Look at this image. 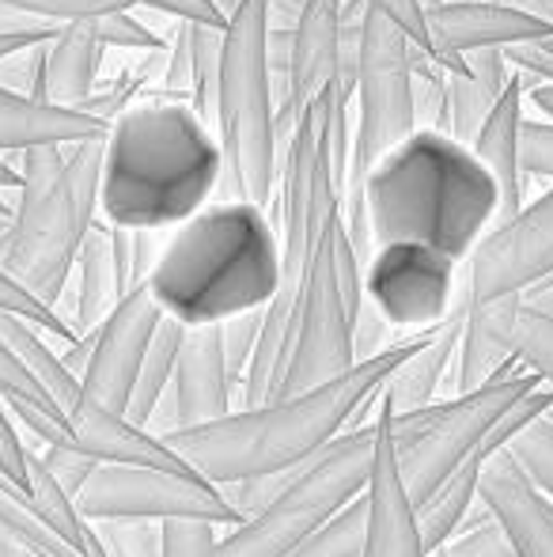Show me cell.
<instances>
[{
	"instance_id": "1",
	"label": "cell",
	"mask_w": 553,
	"mask_h": 557,
	"mask_svg": "<svg viewBox=\"0 0 553 557\" xmlns=\"http://www.w3.org/2000/svg\"><path fill=\"white\" fill-rule=\"evenodd\" d=\"M341 224L361 270L384 243H417L463 265L497 224V183L470 145L417 125L379 156L361 201L341 209Z\"/></svg>"
},
{
	"instance_id": "2",
	"label": "cell",
	"mask_w": 553,
	"mask_h": 557,
	"mask_svg": "<svg viewBox=\"0 0 553 557\" xmlns=\"http://www.w3.org/2000/svg\"><path fill=\"white\" fill-rule=\"evenodd\" d=\"M432 334L417 331L376 357L356 360L349 372L334 375V380L318 383V387L296 391L285 398H269L259 406H243L236 413H224L216 421L193 429H175V433L160 436L193 474L209 478L216 485L243 482L254 474H277V470L300 467L307 455H315L326 441L349 425L356 406L384 387V380L417 349L425 337Z\"/></svg>"
},
{
	"instance_id": "3",
	"label": "cell",
	"mask_w": 553,
	"mask_h": 557,
	"mask_svg": "<svg viewBox=\"0 0 553 557\" xmlns=\"http://www.w3.org/2000/svg\"><path fill=\"white\" fill-rule=\"evenodd\" d=\"M221 145L190 99L155 96L111 117L99 168V216L114 227L183 224L213 201Z\"/></svg>"
},
{
	"instance_id": "4",
	"label": "cell",
	"mask_w": 553,
	"mask_h": 557,
	"mask_svg": "<svg viewBox=\"0 0 553 557\" xmlns=\"http://www.w3.org/2000/svg\"><path fill=\"white\" fill-rule=\"evenodd\" d=\"M277 277L280 247L266 209L213 198L171 227L144 285L163 315L183 326H216L266 308Z\"/></svg>"
},
{
	"instance_id": "5",
	"label": "cell",
	"mask_w": 553,
	"mask_h": 557,
	"mask_svg": "<svg viewBox=\"0 0 553 557\" xmlns=\"http://www.w3.org/2000/svg\"><path fill=\"white\" fill-rule=\"evenodd\" d=\"M274 227L280 247V277L274 300L262 311L259 349L243 375V406L269 403L277 391L280 368L288 357L296 304H300L303 281L315 262V250L323 243L326 221L341 209V186L334 178V133H330V84L318 91L300 114L288 148L277 168L274 190Z\"/></svg>"
},
{
	"instance_id": "6",
	"label": "cell",
	"mask_w": 553,
	"mask_h": 557,
	"mask_svg": "<svg viewBox=\"0 0 553 557\" xmlns=\"http://www.w3.org/2000/svg\"><path fill=\"white\" fill-rule=\"evenodd\" d=\"M103 137L20 152L23 168L0 270L53 311L61 308L84 235L99 221Z\"/></svg>"
},
{
	"instance_id": "7",
	"label": "cell",
	"mask_w": 553,
	"mask_h": 557,
	"mask_svg": "<svg viewBox=\"0 0 553 557\" xmlns=\"http://www.w3.org/2000/svg\"><path fill=\"white\" fill-rule=\"evenodd\" d=\"M266 0H239L224 27L213 133L221 145V183L213 198L266 209L277 190V107L266 61Z\"/></svg>"
},
{
	"instance_id": "8",
	"label": "cell",
	"mask_w": 553,
	"mask_h": 557,
	"mask_svg": "<svg viewBox=\"0 0 553 557\" xmlns=\"http://www.w3.org/2000/svg\"><path fill=\"white\" fill-rule=\"evenodd\" d=\"M376 441V421L341 429L334 441L288 470L285 485L262 512L221 535L216 557H285L303 535H311L318 523H326L338 508L368 490Z\"/></svg>"
},
{
	"instance_id": "9",
	"label": "cell",
	"mask_w": 553,
	"mask_h": 557,
	"mask_svg": "<svg viewBox=\"0 0 553 557\" xmlns=\"http://www.w3.org/2000/svg\"><path fill=\"white\" fill-rule=\"evenodd\" d=\"M364 300V277L356 250L341 224V209L326 221L323 243L303 281L300 304H296L288 357L280 368L274 398L296 395V391L318 387L334 375L356 364L353 352V319Z\"/></svg>"
},
{
	"instance_id": "10",
	"label": "cell",
	"mask_w": 553,
	"mask_h": 557,
	"mask_svg": "<svg viewBox=\"0 0 553 557\" xmlns=\"http://www.w3.org/2000/svg\"><path fill=\"white\" fill-rule=\"evenodd\" d=\"M542 375L531 364H519L512 375L493 383H481L474 391L448 398V403H428L410 413H387L399 455V474L414 508L432 497V490L455 470V462L470 451V444L508 410L527 391L542 387Z\"/></svg>"
},
{
	"instance_id": "11",
	"label": "cell",
	"mask_w": 553,
	"mask_h": 557,
	"mask_svg": "<svg viewBox=\"0 0 553 557\" xmlns=\"http://www.w3.org/2000/svg\"><path fill=\"white\" fill-rule=\"evenodd\" d=\"M356 129L349 140V171L341 209L356 206L364 178L387 148L417 129L414 114V69H410V38L376 8L361 15V73H356Z\"/></svg>"
},
{
	"instance_id": "12",
	"label": "cell",
	"mask_w": 553,
	"mask_h": 557,
	"mask_svg": "<svg viewBox=\"0 0 553 557\" xmlns=\"http://www.w3.org/2000/svg\"><path fill=\"white\" fill-rule=\"evenodd\" d=\"M84 520H171L198 516L221 528L243 523L224 485L193 474L190 467H148V462H96L76 493Z\"/></svg>"
},
{
	"instance_id": "13",
	"label": "cell",
	"mask_w": 553,
	"mask_h": 557,
	"mask_svg": "<svg viewBox=\"0 0 553 557\" xmlns=\"http://www.w3.org/2000/svg\"><path fill=\"white\" fill-rule=\"evenodd\" d=\"M463 265L417 243H384L364 262V296L402 334L443 323L455 304V281Z\"/></svg>"
},
{
	"instance_id": "14",
	"label": "cell",
	"mask_w": 553,
	"mask_h": 557,
	"mask_svg": "<svg viewBox=\"0 0 553 557\" xmlns=\"http://www.w3.org/2000/svg\"><path fill=\"white\" fill-rule=\"evenodd\" d=\"M463 265L470 304L527 293L553 277V186L516 216L489 227Z\"/></svg>"
},
{
	"instance_id": "15",
	"label": "cell",
	"mask_w": 553,
	"mask_h": 557,
	"mask_svg": "<svg viewBox=\"0 0 553 557\" xmlns=\"http://www.w3.org/2000/svg\"><path fill=\"white\" fill-rule=\"evenodd\" d=\"M231 391L236 383L228 380V364H224L221 326H186L171 383L144 429L152 436H167L175 429L224 418L231 413Z\"/></svg>"
},
{
	"instance_id": "16",
	"label": "cell",
	"mask_w": 553,
	"mask_h": 557,
	"mask_svg": "<svg viewBox=\"0 0 553 557\" xmlns=\"http://www.w3.org/2000/svg\"><path fill=\"white\" fill-rule=\"evenodd\" d=\"M546 410H553V387H550V383H542V387L527 391L524 398H516V403H512L508 410H504L501 418H497L493 425H489L486 433L470 444V451L455 462V470H451V474L436 485L432 497L417 508L420 539H425L428 554L440 550V546L455 535V528H458V520L466 516V508L478 500V482H481V470H486V462L493 459L497 451H504L519 429L531 425V421L542 418Z\"/></svg>"
},
{
	"instance_id": "17",
	"label": "cell",
	"mask_w": 553,
	"mask_h": 557,
	"mask_svg": "<svg viewBox=\"0 0 553 557\" xmlns=\"http://www.w3.org/2000/svg\"><path fill=\"white\" fill-rule=\"evenodd\" d=\"M160 319H163V311L155 308L148 285H137V288H129V293L114 304L111 315L91 331V352L80 372V387L88 391L96 403L126 413L134 375H137L140 360H144V349H148V342H152Z\"/></svg>"
},
{
	"instance_id": "18",
	"label": "cell",
	"mask_w": 553,
	"mask_h": 557,
	"mask_svg": "<svg viewBox=\"0 0 553 557\" xmlns=\"http://www.w3.org/2000/svg\"><path fill=\"white\" fill-rule=\"evenodd\" d=\"M428 42L432 58L448 73H463L466 53L486 50V46H516V42H539L553 35V23L542 15H531L524 8H512L504 0L481 4V0H443V4L425 12Z\"/></svg>"
},
{
	"instance_id": "19",
	"label": "cell",
	"mask_w": 553,
	"mask_h": 557,
	"mask_svg": "<svg viewBox=\"0 0 553 557\" xmlns=\"http://www.w3.org/2000/svg\"><path fill=\"white\" fill-rule=\"evenodd\" d=\"M376 459H372L368 478V528H364L361 557H428L425 539H420L417 508L406 493V482L399 474V455H394V436L387 413H376Z\"/></svg>"
},
{
	"instance_id": "20",
	"label": "cell",
	"mask_w": 553,
	"mask_h": 557,
	"mask_svg": "<svg viewBox=\"0 0 553 557\" xmlns=\"http://www.w3.org/2000/svg\"><path fill=\"white\" fill-rule=\"evenodd\" d=\"M341 0H307L292 27V61H288V96L277 107V156H285L300 114L318 91L330 84L334 58H338Z\"/></svg>"
},
{
	"instance_id": "21",
	"label": "cell",
	"mask_w": 553,
	"mask_h": 557,
	"mask_svg": "<svg viewBox=\"0 0 553 557\" xmlns=\"http://www.w3.org/2000/svg\"><path fill=\"white\" fill-rule=\"evenodd\" d=\"M478 497L501 516L519 557H553V500L524 474L508 447L486 462Z\"/></svg>"
},
{
	"instance_id": "22",
	"label": "cell",
	"mask_w": 553,
	"mask_h": 557,
	"mask_svg": "<svg viewBox=\"0 0 553 557\" xmlns=\"http://www.w3.org/2000/svg\"><path fill=\"white\" fill-rule=\"evenodd\" d=\"M524 296H497V300L470 304L463 319V334H458L455 352V395L474 391L481 383H493L512 375L524 357L516 352V311Z\"/></svg>"
},
{
	"instance_id": "23",
	"label": "cell",
	"mask_w": 553,
	"mask_h": 557,
	"mask_svg": "<svg viewBox=\"0 0 553 557\" xmlns=\"http://www.w3.org/2000/svg\"><path fill=\"white\" fill-rule=\"evenodd\" d=\"M103 50L106 46L99 42L91 20L61 23L42 42V61H38V81L30 99L84 111V103L96 96V76L99 65H103Z\"/></svg>"
},
{
	"instance_id": "24",
	"label": "cell",
	"mask_w": 553,
	"mask_h": 557,
	"mask_svg": "<svg viewBox=\"0 0 553 557\" xmlns=\"http://www.w3.org/2000/svg\"><path fill=\"white\" fill-rule=\"evenodd\" d=\"M519 117H524V73L512 69L508 84H504V91L497 96L493 111L486 114L481 129L474 133V140H470L474 156H478L481 168H486L497 183V224H504L508 216H516L519 209H524V175H519V160H516Z\"/></svg>"
},
{
	"instance_id": "25",
	"label": "cell",
	"mask_w": 553,
	"mask_h": 557,
	"mask_svg": "<svg viewBox=\"0 0 553 557\" xmlns=\"http://www.w3.org/2000/svg\"><path fill=\"white\" fill-rule=\"evenodd\" d=\"M106 125L111 122L99 114L38 103V99L0 84V156L35 145H76V140L103 137Z\"/></svg>"
},
{
	"instance_id": "26",
	"label": "cell",
	"mask_w": 553,
	"mask_h": 557,
	"mask_svg": "<svg viewBox=\"0 0 553 557\" xmlns=\"http://www.w3.org/2000/svg\"><path fill=\"white\" fill-rule=\"evenodd\" d=\"M512 76L508 53L504 46H486V50L466 53L463 73H448V99H443V114L436 129L451 133L455 140L470 145L474 133L481 129L486 114L493 111L497 96L504 91Z\"/></svg>"
},
{
	"instance_id": "27",
	"label": "cell",
	"mask_w": 553,
	"mask_h": 557,
	"mask_svg": "<svg viewBox=\"0 0 553 557\" xmlns=\"http://www.w3.org/2000/svg\"><path fill=\"white\" fill-rule=\"evenodd\" d=\"M76 296H73V323L76 334H88L103 323L114 311V304L122 300V281L114 270V247H111V224L99 216L91 224V232L84 235L80 255H76Z\"/></svg>"
},
{
	"instance_id": "28",
	"label": "cell",
	"mask_w": 553,
	"mask_h": 557,
	"mask_svg": "<svg viewBox=\"0 0 553 557\" xmlns=\"http://www.w3.org/2000/svg\"><path fill=\"white\" fill-rule=\"evenodd\" d=\"M186 326L178 319L163 315L160 326H155L152 342L144 349V360H140L137 375H134V391H129V403H126V418L134 425L144 429L152 410L160 406L163 391L171 383V372H175V357H178V342H183Z\"/></svg>"
},
{
	"instance_id": "29",
	"label": "cell",
	"mask_w": 553,
	"mask_h": 557,
	"mask_svg": "<svg viewBox=\"0 0 553 557\" xmlns=\"http://www.w3.org/2000/svg\"><path fill=\"white\" fill-rule=\"evenodd\" d=\"M364 528H368V497L361 493L311 535H303L285 557H361Z\"/></svg>"
},
{
	"instance_id": "30",
	"label": "cell",
	"mask_w": 553,
	"mask_h": 557,
	"mask_svg": "<svg viewBox=\"0 0 553 557\" xmlns=\"http://www.w3.org/2000/svg\"><path fill=\"white\" fill-rule=\"evenodd\" d=\"M432 554H440V557H519L508 539V531H504L501 516H497L481 497L466 508L455 535Z\"/></svg>"
},
{
	"instance_id": "31",
	"label": "cell",
	"mask_w": 553,
	"mask_h": 557,
	"mask_svg": "<svg viewBox=\"0 0 553 557\" xmlns=\"http://www.w3.org/2000/svg\"><path fill=\"white\" fill-rule=\"evenodd\" d=\"M111 247H114V270H118L122 293L144 285L152 273L155 258H160V232L152 227H114L111 224Z\"/></svg>"
},
{
	"instance_id": "32",
	"label": "cell",
	"mask_w": 553,
	"mask_h": 557,
	"mask_svg": "<svg viewBox=\"0 0 553 557\" xmlns=\"http://www.w3.org/2000/svg\"><path fill=\"white\" fill-rule=\"evenodd\" d=\"M163 520H91L106 557H163Z\"/></svg>"
},
{
	"instance_id": "33",
	"label": "cell",
	"mask_w": 553,
	"mask_h": 557,
	"mask_svg": "<svg viewBox=\"0 0 553 557\" xmlns=\"http://www.w3.org/2000/svg\"><path fill=\"white\" fill-rule=\"evenodd\" d=\"M508 451H512V459L524 467V474L553 500V421H550V413H542V418H535L531 425L519 429V433L508 441Z\"/></svg>"
},
{
	"instance_id": "34",
	"label": "cell",
	"mask_w": 553,
	"mask_h": 557,
	"mask_svg": "<svg viewBox=\"0 0 553 557\" xmlns=\"http://www.w3.org/2000/svg\"><path fill=\"white\" fill-rule=\"evenodd\" d=\"M262 311H266V308L243 311V315H231V319H224V323H216V326H221V345H224V364H228V380L236 383V391L243 387V375H247V368H251L254 349H259Z\"/></svg>"
},
{
	"instance_id": "35",
	"label": "cell",
	"mask_w": 553,
	"mask_h": 557,
	"mask_svg": "<svg viewBox=\"0 0 553 557\" xmlns=\"http://www.w3.org/2000/svg\"><path fill=\"white\" fill-rule=\"evenodd\" d=\"M516 352L524 357V364H531L535 372L553 387V315L519 304L516 311Z\"/></svg>"
},
{
	"instance_id": "36",
	"label": "cell",
	"mask_w": 553,
	"mask_h": 557,
	"mask_svg": "<svg viewBox=\"0 0 553 557\" xmlns=\"http://www.w3.org/2000/svg\"><path fill=\"white\" fill-rule=\"evenodd\" d=\"M163 528V557H216L221 523L198 516H171Z\"/></svg>"
},
{
	"instance_id": "37",
	"label": "cell",
	"mask_w": 553,
	"mask_h": 557,
	"mask_svg": "<svg viewBox=\"0 0 553 557\" xmlns=\"http://www.w3.org/2000/svg\"><path fill=\"white\" fill-rule=\"evenodd\" d=\"M516 160L524 178H553V122L519 117Z\"/></svg>"
},
{
	"instance_id": "38",
	"label": "cell",
	"mask_w": 553,
	"mask_h": 557,
	"mask_svg": "<svg viewBox=\"0 0 553 557\" xmlns=\"http://www.w3.org/2000/svg\"><path fill=\"white\" fill-rule=\"evenodd\" d=\"M0 311H15V315H27L35 326H42L50 337H61V342H73L76 331L65 323V319L58 315L53 308H46L42 300H35V296L27 293L23 285H15L12 277H8L4 270H0Z\"/></svg>"
},
{
	"instance_id": "39",
	"label": "cell",
	"mask_w": 553,
	"mask_h": 557,
	"mask_svg": "<svg viewBox=\"0 0 553 557\" xmlns=\"http://www.w3.org/2000/svg\"><path fill=\"white\" fill-rule=\"evenodd\" d=\"M91 23H96V35L106 50L111 46H118V50H163V38L148 23H140L137 15H129V8L126 12L96 15Z\"/></svg>"
},
{
	"instance_id": "40",
	"label": "cell",
	"mask_w": 553,
	"mask_h": 557,
	"mask_svg": "<svg viewBox=\"0 0 553 557\" xmlns=\"http://www.w3.org/2000/svg\"><path fill=\"white\" fill-rule=\"evenodd\" d=\"M38 459L46 462V470L53 474V482H58L73 500H76V493L84 490V482H88L91 470H96V462H99V459H91V455L76 451V447H65V444H42Z\"/></svg>"
},
{
	"instance_id": "41",
	"label": "cell",
	"mask_w": 553,
	"mask_h": 557,
	"mask_svg": "<svg viewBox=\"0 0 553 557\" xmlns=\"http://www.w3.org/2000/svg\"><path fill=\"white\" fill-rule=\"evenodd\" d=\"M0 398H23V403H35V406H42V410L58 413V406L46 398V391L38 387L35 375L20 364V357L8 349L4 337H0ZM58 418H61V413H58Z\"/></svg>"
},
{
	"instance_id": "42",
	"label": "cell",
	"mask_w": 553,
	"mask_h": 557,
	"mask_svg": "<svg viewBox=\"0 0 553 557\" xmlns=\"http://www.w3.org/2000/svg\"><path fill=\"white\" fill-rule=\"evenodd\" d=\"M163 96H178V99L193 96V35H190V23L183 20H178L167 69H163Z\"/></svg>"
},
{
	"instance_id": "43",
	"label": "cell",
	"mask_w": 553,
	"mask_h": 557,
	"mask_svg": "<svg viewBox=\"0 0 553 557\" xmlns=\"http://www.w3.org/2000/svg\"><path fill=\"white\" fill-rule=\"evenodd\" d=\"M391 331H394V326L387 323V319L379 315L376 304L364 296L361 308H356V319H353V352H356V360L376 357L379 349H387L391 342H399V337H391ZM402 337H406V334H402Z\"/></svg>"
},
{
	"instance_id": "44",
	"label": "cell",
	"mask_w": 553,
	"mask_h": 557,
	"mask_svg": "<svg viewBox=\"0 0 553 557\" xmlns=\"http://www.w3.org/2000/svg\"><path fill=\"white\" fill-rule=\"evenodd\" d=\"M368 8L384 12L391 23H399V30L417 46V50L432 53V42H428V27H425V12H420L417 0H364Z\"/></svg>"
},
{
	"instance_id": "45",
	"label": "cell",
	"mask_w": 553,
	"mask_h": 557,
	"mask_svg": "<svg viewBox=\"0 0 553 557\" xmlns=\"http://www.w3.org/2000/svg\"><path fill=\"white\" fill-rule=\"evenodd\" d=\"M0 474L27 493V444L15 433L12 418H8V406H0Z\"/></svg>"
},
{
	"instance_id": "46",
	"label": "cell",
	"mask_w": 553,
	"mask_h": 557,
	"mask_svg": "<svg viewBox=\"0 0 553 557\" xmlns=\"http://www.w3.org/2000/svg\"><path fill=\"white\" fill-rule=\"evenodd\" d=\"M137 8H148V12H163L171 20L183 23H209V27H228V15L213 4V0H140Z\"/></svg>"
},
{
	"instance_id": "47",
	"label": "cell",
	"mask_w": 553,
	"mask_h": 557,
	"mask_svg": "<svg viewBox=\"0 0 553 557\" xmlns=\"http://www.w3.org/2000/svg\"><path fill=\"white\" fill-rule=\"evenodd\" d=\"M504 53H508L512 69H524V73H531V76H539V81L553 84V58L542 50L539 42H516V46H508Z\"/></svg>"
},
{
	"instance_id": "48",
	"label": "cell",
	"mask_w": 553,
	"mask_h": 557,
	"mask_svg": "<svg viewBox=\"0 0 553 557\" xmlns=\"http://www.w3.org/2000/svg\"><path fill=\"white\" fill-rule=\"evenodd\" d=\"M303 4H307V0H266L269 27H296V20H300Z\"/></svg>"
},
{
	"instance_id": "49",
	"label": "cell",
	"mask_w": 553,
	"mask_h": 557,
	"mask_svg": "<svg viewBox=\"0 0 553 557\" xmlns=\"http://www.w3.org/2000/svg\"><path fill=\"white\" fill-rule=\"evenodd\" d=\"M58 27H35V30H12V35H0V58H8V53L23 50V46H35L42 42V38H50Z\"/></svg>"
},
{
	"instance_id": "50",
	"label": "cell",
	"mask_w": 553,
	"mask_h": 557,
	"mask_svg": "<svg viewBox=\"0 0 553 557\" xmlns=\"http://www.w3.org/2000/svg\"><path fill=\"white\" fill-rule=\"evenodd\" d=\"M35 27H53V23H38V20L15 12L12 4H4V0H0V35H12V30H35Z\"/></svg>"
},
{
	"instance_id": "51",
	"label": "cell",
	"mask_w": 553,
	"mask_h": 557,
	"mask_svg": "<svg viewBox=\"0 0 553 557\" xmlns=\"http://www.w3.org/2000/svg\"><path fill=\"white\" fill-rule=\"evenodd\" d=\"M519 296H524L527 308L542 311V315H553V277L550 281H539V285H531L527 293H519Z\"/></svg>"
},
{
	"instance_id": "52",
	"label": "cell",
	"mask_w": 553,
	"mask_h": 557,
	"mask_svg": "<svg viewBox=\"0 0 553 557\" xmlns=\"http://www.w3.org/2000/svg\"><path fill=\"white\" fill-rule=\"evenodd\" d=\"M524 96L531 99V103L539 107V111L553 122V84H550V81H535L531 88L524 91Z\"/></svg>"
},
{
	"instance_id": "53",
	"label": "cell",
	"mask_w": 553,
	"mask_h": 557,
	"mask_svg": "<svg viewBox=\"0 0 553 557\" xmlns=\"http://www.w3.org/2000/svg\"><path fill=\"white\" fill-rule=\"evenodd\" d=\"M504 4H512V8H524V12L542 15V20H550V23H553V0H504Z\"/></svg>"
},
{
	"instance_id": "54",
	"label": "cell",
	"mask_w": 553,
	"mask_h": 557,
	"mask_svg": "<svg viewBox=\"0 0 553 557\" xmlns=\"http://www.w3.org/2000/svg\"><path fill=\"white\" fill-rule=\"evenodd\" d=\"M15 186H20V171L0 156V190H15Z\"/></svg>"
},
{
	"instance_id": "55",
	"label": "cell",
	"mask_w": 553,
	"mask_h": 557,
	"mask_svg": "<svg viewBox=\"0 0 553 557\" xmlns=\"http://www.w3.org/2000/svg\"><path fill=\"white\" fill-rule=\"evenodd\" d=\"M0 543H4V557H42V554H35V550H27V546H20V543H12V539H4V535H0Z\"/></svg>"
},
{
	"instance_id": "56",
	"label": "cell",
	"mask_w": 553,
	"mask_h": 557,
	"mask_svg": "<svg viewBox=\"0 0 553 557\" xmlns=\"http://www.w3.org/2000/svg\"><path fill=\"white\" fill-rule=\"evenodd\" d=\"M213 4L221 8V12H224V15H228V20H231V12H236V8H239V0H213Z\"/></svg>"
},
{
	"instance_id": "57",
	"label": "cell",
	"mask_w": 553,
	"mask_h": 557,
	"mask_svg": "<svg viewBox=\"0 0 553 557\" xmlns=\"http://www.w3.org/2000/svg\"><path fill=\"white\" fill-rule=\"evenodd\" d=\"M539 46H542V50H546V53H550V58H553V35H546V38H539Z\"/></svg>"
},
{
	"instance_id": "58",
	"label": "cell",
	"mask_w": 553,
	"mask_h": 557,
	"mask_svg": "<svg viewBox=\"0 0 553 557\" xmlns=\"http://www.w3.org/2000/svg\"><path fill=\"white\" fill-rule=\"evenodd\" d=\"M420 4V12H428V8H436V4H443V0H417Z\"/></svg>"
},
{
	"instance_id": "59",
	"label": "cell",
	"mask_w": 553,
	"mask_h": 557,
	"mask_svg": "<svg viewBox=\"0 0 553 557\" xmlns=\"http://www.w3.org/2000/svg\"><path fill=\"white\" fill-rule=\"evenodd\" d=\"M0 216H12V206H8L4 198H0Z\"/></svg>"
},
{
	"instance_id": "60",
	"label": "cell",
	"mask_w": 553,
	"mask_h": 557,
	"mask_svg": "<svg viewBox=\"0 0 553 557\" xmlns=\"http://www.w3.org/2000/svg\"><path fill=\"white\" fill-rule=\"evenodd\" d=\"M481 4H497V0H481Z\"/></svg>"
},
{
	"instance_id": "61",
	"label": "cell",
	"mask_w": 553,
	"mask_h": 557,
	"mask_svg": "<svg viewBox=\"0 0 553 557\" xmlns=\"http://www.w3.org/2000/svg\"><path fill=\"white\" fill-rule=\"evenodd\" d=\"M0 557H4V543H0Z\"/></svg>"
},
{
	"instance_id": "62",
	"label": "cell",
	"mask_w": 553,
	"mask_h": 557,
	"mask_svg": "<svg viewBox=\"0 0 553 557\" xmlns=\"http://www.w3.org/2000/svg\"><path fill=\"white\" fill-rule=\"evenodd\" d=\"M546 413H550V421H553V410H546Z\"/></svg>"
},
{
	"instance_id": "63",
	"label": "cell",
	"mask_w": 553,
	"mask_h": 557,
	"mask_svg": "<svg viewBox=\"0 0 553 557\" xmlns=\"http://www.w3.org/2000/svg\"><path fill=\"white\" fill-rule=\"evenodd\" d=\"M546 281H550V277H546Z\"/></svg>"
}]
</instances>
